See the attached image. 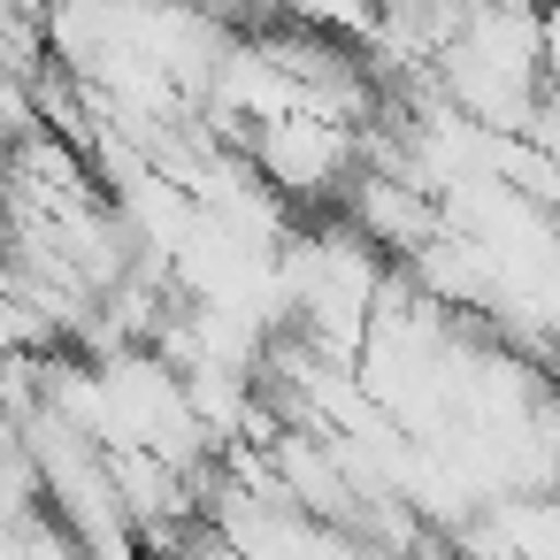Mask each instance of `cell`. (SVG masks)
I'll list each match as a JSON object with an SVG mask.
<instances>
[{
    "instance_id": "2",
    "label": "cell",
    "mask_w": 560,
    "mask_h": 560,
    "mask_svg": "<svg viewBox=\"0 0 560 560\" xmlns=\"http://www.w3.org/2000/svg\"><path fill=\"white\" fill-rule=\"evenodd\" d=\"M353 223H361V238H376L392 261H407V254H422L438 231H445V200L430 192V185H415V177H399V170H376V162H361V177L346 185V200H338Z\"/></svg>"
},
{
    "instance_id": "1",
    "label": "cell",
    "mask_w": 560,
    "mask_h": 560,
    "mask_svg": "<svg viewBox=\"0 0 560 560\" xmlns=\"http://www.w3.org/2000/svg\"><path fill=\"white\" fill-rule=\"evenodd\" d=\"M246 154L254 170L292 200V208H338L346 185L361 177V124L346 116H323V108H284L269 124L246 131Z\"/></svg>"
},
{
    "instance_id": "3",
    "label": "cell",
    "mask_w": 560,
    "mask_h": 560,
    "mask_svg": "<svg viewBox=\"0 0 560 560\" xmlns=\"http://www.w3.org/2000/svg\"><path fill=\"white\" fill-rule=\"evenodd\" d=\"M522 139H529L537 154H552V162H560V93H552V85H545V101L529 108V124H522Z\"/></svg>"
}]
</instances>
